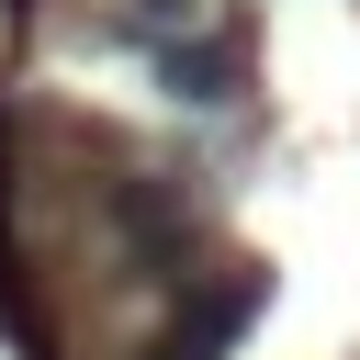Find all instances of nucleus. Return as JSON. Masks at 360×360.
<instances>
[{
  "label": "nucleus",
  "mask_w": 360,
  "mask_h": 360,
  "mask_svg": "<svg viewBox=\"0 0 360 360\" xmlns=\"http://www.w3.org/2000/svg\"><path fill=\"white\" fill-rule=\"evenodd\" d=\"M259 304H270V270H248V259H225V270H191L146 360H236V338L259 326Z\"/></svg>",
  "instance_id": "f257e3e1"
},
{
  "label": "nucleus",
  "mask_w": 360,
  "mask_h": 360,
  "mask_svg": "<svg viewBox=\"0 0 360 360\" xmlns=\"http://www.w3.org/2000/svg\"><path fill=\"white\" fill-rule=\"evenodd\" d=\"M158 79H169V101H191V112H214V101H248V45L191 22L180 45H158Z\"/></svg>",
  "instance_id": "f03ea898"
}]
</instances>
